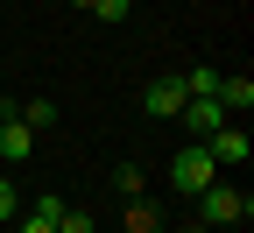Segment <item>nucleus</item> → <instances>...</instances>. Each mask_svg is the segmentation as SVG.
Wrapping results in <instances>:
<instances>
[{"mask_svg":"<svg viewBox=\"0 0 254 233\" xmlns=\"http://www.w3.org/2000/svg\"><path fill=\"white\" fill-rule=\"evenodd\" d=\"M240 219H254V198L212 177V184L198 191V226H240Z\"/></svg>","mask_w":254,"mask_h":233,"instance_id":"1","label":"nucleus"},{"mask_svg":"<svg viewBox=\"0 0 254 233\" xmlns=\"http://www.w3.org/2000/svg\"><path fill=\"white\" fill-rule=\"evenodd\" d=\"M212 177H219L212 149H205V142H184V149H177V162H170V191H177V198H198Z\"/></svg>","mask_w":254,"mask_h":233,"instance_id":"2","label":"nucleus"},{"mask_svg":"<svg viewBox=\"0 0 254 233\" xmlns=\"http://www.w3.org/2000/svg\"><path fill=\"white\" fill-rule=\"evenodd\" d=\"M184 99H190L184 71H163V78H148V85H141V113H155V120H177V113H184Z\"/></svg>","mask_w":254,"mask_h":233,"instance_id":"3","label":"nucleus"},{"mask_svg":"<svg viewBox=\"0 0 254 233\" xmlns=\"http://www.w3.org/2000/svg\"><path fill=\"white\" fill-rule=\"evenodd\" d=\"M36 155V127L21 120L14 99H0V162H28Z\"/></svg>","mask_w":254,"mask_h":233,"instance_id":"4","label":"nucleus"},{"mask_svg":"<svg viewBox=\"0 0 254 233\" xmlns=\"http://www.w3.org/2000/svg\"><path fill=\"white\" fill-rule=\"evenodd\" d=\"M177 120L190 127V142H205V135H219V127H226L233 113H226V106H219V99H212V92H190V99H184V113H177Z\"/></svg>","mask_w":254,"mask_h":233,"instance_id":"5","label":"nucleus"},{"mask_svg":"<svg viewBox=\"0 0 254 233\" xmlns=\"http://www.w3.org/2000/svg\"><path fill=\"white\" fill-rule=\"evenodd\" d=\"M205 149H212L219 170H233V162H247V155H254V142H247V127H240V120H226L219 135H205Z\"/></svg>","mask_w":254,"mask_h":233,"instance_id":"6","label":"nucleus"},{"mask_svg":"<svg viewBox=\"0 0 254 233\" xmlns=\"http://www.w3.org/2000/svg\"><path fill=\"white\" fill-rule=\"evenodd\" d=\"M212 99H219V106L240 120V113L254 106V78H240V71H219V92H212Z\"/></svg>","mask_w":254,"mask_h":233,"instance_id":"7","label":"nucleus"},{"mask_svg":"<svg viewBox=\"0 0 254 233\" xmlns=\"http://www.w3.org/2000/svg\"><path fill=\"white\" fill-rule=\"evenodd\" d=\"M120 205H127V233H163V212L148 198H120Z\"/></svg>","mask_w":254,"mask_h":233,"instance_id":"8","label":"nucleus"},{"mask_svg":"<svg viewBox=\"0 0 254 233\" xmlns=\"http://www.w3.org/2000/svg\"><path fill=\"white\" fill-rule=\"evenodd\" d=\"M57 219H64V198H36V205H28V226H21V233H57Z\"/></svg>","mask_w":254,"mask_h":233,"instance_id":"9","label":"nucleus"},{"mask_svg":"<svg viewBox=\"0 0 254 233\" xmlns=\"http://www.w3.org/2000/svg\"><path fill=\"white\" fill-rule=\"evenodd\" d=\"M21 120L36 127V135H50V127H57L64 113H57V99H28V106H21Z\"/></svg>","mask_w":254,"mask_h":233,"instance_id":"10","label":"nucleus"},{"mask_svg":"<svg viewBox=\"0 0 254 233\" xmlns=\"http://www.w3.org/2000/svg\"><path fill=\"white\" fill-rule=\"evenodd\" d=\"M113 191H120V198H148V184H141L134 162H120V170H113Z\"/></svg>","mask_w":254,"mask_h":233,"instance_id":"11","label":"nucleus"},{"mask_svg":"<svg viewBox=\"0 0 254 233\" xmlns=\"http://www.w3.org/2000/svg\"><path fill=\"white\" fill-rule=\"evenodd\" d=\"M127 7H134V0H92V14H99V21H127Z\"/></svg>","mask_w":254,"mask_h":233,"instance_id":"12","label":"nucleus"},{"mask_svg":"<svg viewBox=\"0 0 254 233\" xmlns=\"http://www.w3.org/2000/svg\"><path fill=\"white\" fill-rule=\"evenodd\" d=\"M184 85H190V92H219V71H212V64H198V71H190Z\"/></svg>","mask_w":254,"mask_h":233,"instance_id":"13","label":"nucleus"},{"mask_svg":"<svg viewBox=\"0 0 254 233\" xmlns=\"http://www.w3.org/2000/svg\"><path fill=\"white\" fill-rule=\"evenodd\" d=\"M57 233H92V219H85V212H71V205H64V219H57Z\"/></svg>","mask_w":254,"mask_h":233,"instance_id":"14","label":"nucleus"},{"mask_svg":"<svg viewBox=\"0 0 254 233\" xmlns=\"http://www.w3.org/2000/svg\"><path fill=\"white\" fill-rule=\"evenodd\" d=\"M0 219H14V184L0 177Z\"/></svg>","mask_w":254,"mask_h":233,"instance_id":"15","label":"nucleus"},{"mask_svg":"<svg viewBox=\"0 0 254 233\" xmlns=\"http://www.w3.org/2000/svg\"><path fill=\"white\" fill-rule=\"evenodd\" d=\"M184 233H219V226H184Z\"/></svg>","mask_w":254,"mask_h":233,"instance_id":"16","label":"nucleus"},{"mask_svg":"<svg viewBox=\"0 0 254 233\" xmlns=\"http://www.w3.org/2000/svg\"><path fill=\"white\" fill-rule=\"evenodd\" d=\"M71 7H92V0H71Z\"/></svg>","mask_w":254,"mask_h":233,"instance_id":"17","label":"nucleus"}]
</instances>
